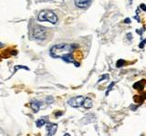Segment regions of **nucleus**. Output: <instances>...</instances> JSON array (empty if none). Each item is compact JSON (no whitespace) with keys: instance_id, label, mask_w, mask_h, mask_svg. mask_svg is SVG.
<instances>
[{"instance_id":"obj_9","label":"nucleus","mask_w":146,"mask_h":136,"mask_svg":"<svg viewBox=\"0 0 146 136\" xmlns=\"http://www.w3.org/2000/svg\"><path fill=\"white\" fill-rule=\"evenodd\" d=\"M145 98H146V94L145 93H143V94H141V95H134L133 100H134V102L142 104V103L144 101Z\"/></svg>"},{"instance_id":"obj_18","label":"nucleus","mask_w":146,"mask_h":136,"mask_svg":"<svg viewBox=\"0 0 146 136\" xmlns=\"http://www.w3.org/2000/svg\"><path fill=\"white\" fill-rule=\"evenodd\" d=\"M140 7H141V9H142L143 11H145V10H146V6H145V4H141Z\"/></svg>"},{"instance_id":"obj_8","label":"nucleus","mask_w":146,"mask_h":136,"mask_svg":"<svg viewBox=\"0 0 146 136\" xmlns=\"http://www.w3.org/2000/svg\"><path fill=\"white\" fill-rule=\"evenodd\" d=\"M42 103L39 100H32L31 102H30L29 106L30 108L33 110V112H38L40 109V106H41Z\"/></svg>"},{"instance_id":"obj_6","label":"nucleus","mask_w":146,"mask_h":136,"mask_svg":"<svg viewBox=\"0 0 146 136\" xmlns=\"http://www.w3.org/2000/svg\"><path fill=\"white\" fill-rule=\"evenodd\" d=\"M74 2L77 7L85 9V8H88L90 6L92 0H74Z\"/></svg>"},{"instance_id":"obj_5","label":"nucleus","mask_w":146,"mask_h":136,"mask_svg":"<svg viewBox=\"0 0 146 136\" xmlns=\"http://www.w3.org/2000/svg\"><path fill=\"white\" fill-rule=\"evenodd\" d=\"M46 125V130H47V135L46 136H53L58 130L57 123H51V122H47Z\"/></svg>"},{"instance_id":"obj_2","label":"nucleus","mask_w":146,"mask_h":136,"mask_svg":"<svg viewBox=\"0 0 146 136\" xmlns=\"http://www.w3.org/2000/svg\"><path fill=\"white\" fill-rule=\"evenodd\" d=\"M39 21H48L51 24H57L58 16L50 10H42L38 17Z\"/></svg>"},{"instance_id":"obj_12","label":"nucleus","mask_w":146,"mask_h":136,"mask_svg":"<svg viewBox=\"0 0 146 136\" xmlns=\"http://www.w3.org/2000/svg\"><path fill=\"white\" fill-rule=\"evenodd\" d=\"M126 65V61L124 60V59H119V60L116 62V67L117 68H122V67L125 66Z\"/></svg>"},{"instance_id":"obj_14","label":"nucleus","mask_w":146,"mask_h":136,"mask_svg":"<svg viewBox=\"0 0 146 136\" xmlns=\"http://www.w3.org/2000/svg\"><path fill=\"white\" fill-rule=\"evenodd\" d=\"M114 84H115L114 82H111L110 86L108 87V90H107V91H106V96H108V95H109V92H110V91H111V89H112V87L114 86Z\"/></svg>"},{"instance_id":"obj_23","label":"nucleus","mask_w":146,"mask_h":136,"mask_svg":"<svg viewBox=\"0 0 146 136\" xmlns=\"http://www.w3.org/2000/svg\"><path fill=\"white\" fill-rule=\"evenodd\" d=\"M134 18H135V19H136V20H137L138 22H140V21H141L140 18H139V17H138V16H135V17H134Z\"/></svg>"},{"instance_id":"obj_13","label":"nucleus","mask_w":146,"mask_h":136,"mask_svg":"<svg viewBox=\"0 0 146 136\" xmlns=\"http://www.w3.org/2000/svg\"><path fill=\"white\" fill-rule=\"evenodd\" d=\"M20 69H24V70H29V69H28L27 67H26V66H21V65H17V66H15V68H14V73H16L18 70H20Z\"/></svg>"},{"instance_id":"obj_7","label":"nucleus","mask_w":146,"mask_h":136,"mask_svg":"<svg viewBox=\"0 0 146 136\" xmlns=\"http://www.w3.org/2000/svg\"><path fill=\"white\" fill-rule=\"evenodd\" d=\"M144 86H145V79H141L139 81L135 82L133 84V89L134 90H136L138 91H143L144 90Z\"/></svg>"},{"instance_id":"obj_17","label":"nucleus","mask_w":146,"mask_h":136,"mask_svg":"<svg viewBox=\"0 0 146 136\" xmlns=\"http://www.w3.org/2000/svg\"><path fill=\"white\" fill-rule=\"evenodd\" d=\"M126 37H127V39H128V40L132 39V34H131V33H128L127 35H126Z\"/></svg>"},{"instance_id":"obj_20","label":"nucleus","mask_w":146,"mask_h":136,"mask_svg":"<svg viewBox=\"0 0 146 136\" xmlns=\"http://www.w3.org/2000/svg\"><path fill=\"white\" fill-rule=\"evenodd\" d=\"M52 101H53V98L48 97V99H47V103H52Z\"/></svg>"},{"instance_id":"obj_16","label":"nucleus","mask_w":146,"mask_h":136,"mask_svg":"<svg viewBox=\"0 0 146 136\" xmlns=\"http://www.w3.org/2000/svg\"><path fill=\"white\" fill-rule=\"evenodd\" d=\"M145 43H146V39H143V41L140 43V45H139V48H144V45H145Z\"/></svg>"},{"instance_id":"obj_4","label":"nucleus","mask_w":146,"mask_h":136,"mask_svg":"<svg viewBox=\"0 0 146 136\" xmlns=\"http://www.w3.org/2000/svg\"><path fill=\"white\" fill-rule=\"evenodd\" d=\"M83 96H77V97H73L71 99H69L68 100V104H69L70 107H73V108H79L82 106V103H83L84 100Z\"/></svg>"},{"instance_id":"obj_15","label":"nucleus","mask_w":146,"mask_h":136,"mask_svg":"<svg viewBox=\"0 0 146 136\" xmlns=\"http://www.w3.org/2000/svg\"><path fill=\"white\" fill-rule=\"evenodd\" d=\"M62 115H63V112H55V117H56V118H59V117L62 116Z\"/></svg>"},{"instance_id":"obj_22","label":"nucleus","mask_w":146,"mask_h":136,"mask_svg":"<svg viewBox=\"0 0 146 136\" xmlns=\"http://www.w3.org/2000/svg\"><path fill=\"white\" fill-rule=\"evenodd\" d=\"M144 30H145V29H144V27H143L142 30H138V29H136V32H137L138 34H140V35H142V34H143V32Z\"/></svg>"},{"instance_id":"obj_1","label":"nucleus","mask_w":146,"mask_h":136,"mask_svg":"<svg viewBox=\"0 0 146 136\" xmlns=\"http://www.w3.org/2000/svg\"><path fill=\"white\" fill-rule=\"evenodd\" d=\"M78 48L77 44H66V43H61L58 45L53 46L50 48L49 55L54 58H62L64 59L69 55L73 54L75 49Z\"/></svg>"},{"instance_id":"obj_19","label":"nucleus","mask_w":146,"mask_h":136,"mask_svg":"<svg viewBox=\"0 0 146 136\" xmlns=\"http://www.w3.org/2000/svg\"><path fill=\"white\" fill-rule=\"evenodd\" d=\"M107 78H109V75H104L103 77H102V78H101V79H99V80H98V83H99V82H101L102 80H103L104 79H107Z\"/></svg>"},{"instance_id":"obj_3","label":"nucleus","mask_w":146,"mask_h":136,"mask_svg":"<svg viewBox=\"0 0 146 136\" xmlns=\"http://www.w3.org/2000/svg\"><path fill=\"white\" fill-rule=\"evenodd\" d=\"M32 36L38 40H44L47 38V28L40 25H35L32 27Z\"/></svg>"},{"instance_id":"obj_11","label":"nucleus","mask_w":146,"mask_h":136,"mask_svg":"<svg viewBox=\"0 0 146 136\" xmlns=\"http://www.w3.org/2000/svg\"><path fill=\"white\" fill-rule=\"evenodd\" d=\"M48 117H44V118L39 119V120L36 121V126L37 127H39V128L44 126L45 124L48 122Z\"/></svg>"},{"instance_id":"obj_25","label":"nucleus","mask_w":146,"mask_h":136,"mask_svg":"<svg viewBox=\"0 0 146 136\" xmlns=\"http://www.w3.org/2000/svg\"><path fill=\"white\" fill-rule=\"evenodd\" d=\"M0 47H3V45H2V43H0Z\"/></svg>"},{"instance_id":"obj_21","label":"nucleus","mask_w":146,"mask_h":136,"mask_svg":"<svg viewBox=\"0 0 146 136\" xmlns=\"http://www.w3.org/2000/svg\"><path fill=\"white\" fill-rule=\"evenodd\" d=\"M124 23H125V24H130V23H131V19H130V18H125V19H124Z\"/></svg>"},{"instance_id":"obj_24","label":"nucleus","mask_w":146,"mask_h":136,"mask_svg":"<svg viewBox=\"0 0 146 136\" xmlns=\"http://www.w3.org/2000/svg\"><path fill=\"white\" fill-rule=\"evenodd\" d=\"M63 136H70V134H69V133H66V134H64Z\"/></svg>"},{"instance_id":"obj_10","label":"nucleus","mask_w":146,"mask_h":136,"mask_svg":"<svg viewBox=\"0 0 146 136\" xmlns=\"http://www.w3.org/2000/svg\"><path fill=\"white\" fill-rule=\"evenodd\" d=\"M82 106H83L85 109H90L93 106L92 100H90L89 98H85L83 100V103H82Z\"/></svg>"}]
</instances>
